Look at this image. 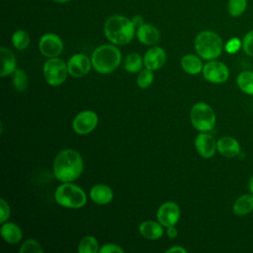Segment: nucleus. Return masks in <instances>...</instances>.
I'll return each mask as SVG.
<instances>
[{"mask_svg": "<svg viewBox=\"0 0 253 253\" xmlns=\"http://www.w3.org/2000/svg\"><path fill=\"white\" fill-rule=\"evenodd\" d=\"M82 171V157L74 149L61 150L53 160V175L61 182H72L76 180Z\"/></svg>", "mask_w": 253, "mask_h": 253, "instance_id": "obj_1", "label": "nucleus"}, {"mask_svg": "<svg viewBox=\"0 0 253 253\" xmlns=\"http://www.w3.org/2000/svg\"><path fill=\"white\" fill-rule=\"evenodd\" d=\"M135 32L132 21L122 15L109 17L104 24L106 38L114 44L125 45L131 42Z\"/></svg>", "mask_w": 253, "mask_h": 253, "instance_id": "obj_2", "label": "nucleus"}, {"mask_svg": "<svg viewBox=\"0 0 253 253\" xmlns=\"http://www.w3.org/2000/svg\"><path fill=\"white\" fill-rule=\"evenodd\" d=\"M122 60V53L112 44H102L92 53L91 62L94 69L103 74L111 73L117 69Z\"/></svg>", "mask_w": 253, "mask_h": 253, "instance_id": "obj_3", "label": "nucleus"}, {"mask_svg": "<svg viewBox=\"0 0 253 253\" xmlns=\"http://www.w3.org/2000/svg\"><path fill=\"white\" fill-rule=\"evenodd\" d=\"M194 44L197 53L207 60L217 58L223 49L221 38L212 31H203L198 34Z\"/></svg>", "mask_w": 253, "mask_h": 253, "instance_id": "obj_4", "label": "nucleus"}, {"mask_svg": "<svg viewBox=\"0 0 253 253\" xmlns=\"http://www.w3.org/2000/svg\"><path fill=\"white\" fill-rule=\"evenodd\" d=\"M54 198L58 205L68 209H80L87 202L85 192L80 187L69 182H64L58 186Z\"/></svg>", "mask_w": 253, "mask_h": 253, "instance_id": "obj_5", "label": "nucleus"}, {"mask_svg": "<svg viewBox=\"0 0 253 253\" xmlns=\"http://www.w3.org/2000/svg\"><path fill=\"white\" fill-rule=\"evenodd\" d=\"M190 119L193 126L200 131H210L215 125V114L211 106L206 103H197L193 106Z\"/></svg>", "mask_w": 253, "mask_h": 253, "instance_id": "obj_6", "label": "nucleus"}, {"mask_svg": "<svg viewBox=\"0 0 253 253\" xmlns=\"http://www.w3.org/2000/svg\"><path fill=\"white\" fill-rule=\"evenodd\" d=\"M68 74L67 64L58 57H51L44 62L43 76L45 81L51 86L61 85Z\"/></svg>", "mask_w": 253, "mask_h": 253, "instance_id": "obj_7", "label": "nucleus"}, {"mask_svg": "<svg viewBox=\"0 0 253 253\" xmlns=\"http://www.w3.org/2000/svg\"><path fill=\"white\" fill-rule=\"evenodd\" d=\"M203 76L209 82L220 84L228 79L229 70L223 62L212 59L203 67Z\"/></svg>", "mask_w": 253, "mask_h": 253, "instance_id": "obj_8", "label": "nucleus"}, {"mask_svg": "<svg viewBox=\"0 0 253 253\" xmlns=\"http://www.w3.org/2000/svg\"><path fill=\"white\" fill-rule=\"evenodd\" d=\"M39 48L42 54L45 57H57L62 52L63 42L59 36L47 33L41 38L39 42Z\"/></svg>", "mask_w": 253, "mask_h": 253, "instance_id": "obj_9", "label": "nucleus"}, {"mask_svg": "<svg viewBox=\"0 0 253 253\" xmlns=\"http://www.w3.org/2000/svg\"><path fill=\"white\" fill-rule=\"evenodd\" d=\"M98 124V116L93 111H83L76 115L73 120L72 126L78 134H88L95 129Z\"/></svg>", "mask_w": 253, "mask_h": 253, "instance_id": "obj_10", "label": "nucleus"}, {"mask_svg": "<svg viewBox=\"0 0 253 253\" xmlns=\"http://www.w3.org/2000/svg\"><path fill=\"white\" fill-rule=\"evenodd\" d=\"M156 216L163 226L175 225L180 218V208L174 202H165L159 207Z\"/></svg>", "mask_w": 253, "mask_h": 253, "instance_id": "obj_11", "label": "nucleus"}, {"mask_svg": "<svg viewBox=\"0 0 253 253\" xmlns=\"http://www.w3.org/2000/svg\"><path fill=\"white\" fill-rule=\"evenodd\" d=\"M195 147L202 157L211 158L217 150V141L211 133L202 131L195 139Z\"/></svg>", "mask_w": 253, "mask_h": 253, "instance_id": "obj_12", "label": "nucleus"}, {"mask_svg": "<svg viewBox=\"0 0 253 253\" xmlns=\"http://www.w3.org/2000/svg\"><path fill=\"white\" fill-rule=\"evenodd\" d=\"M91 65L92 62L87 55L76 53L72 55L67 62L68 73L73 77H82L90 71Z\"/></svg>", "mask_w": 253, "mask_h": 253, "instance_id": "obj_13", "label": "nucleus"}, {"mask_svg": "<svg viewBox=\"0 0 253 253\" xmlns=\"http://www.w3.org/2000/svg\"><path fill=\"white\" fill-rule=\"evenodd\" d=\"M166 62V52L160 46H153L149 48L143 56V64L145 68L150 70H157L161 68Z\"/></svg>", "mask_w": 253, "mask_h": 253, "instance_id": "obj_14", "label": "nucleus"}, {"mask_svg": "<svg viewBox=\"0 0 253 253\" xmlns=\"http://www.w3.org/2000/svg\"><path fill=\"white\" fill-rule=\"evenodd\" d=\"M217 151L224 157L233 158L240 153V144L232 136H222L217 140Z\"/></svg>", "mask_w": 253, "mask_h": 253, "instance_id": "obj_15", "label": "nucleus"}, {"mask_svg": "<svg viewBox=\"0 0 253 253\" xmlns=\"http://www.w3.org/2000/svg\"><path fill=\"white\" fill-rule=\"evenodd\" d=\"M137 40L146 45L156 43L160 39V33L158 29L151 24H142L136 29Z\"/></svg>", "mask_w": 253, "mask_h": 253, "instance_id": "obj_16", "label": "nucleus"}, {"mask_svg": "<svg viewBox=\"0 0 253 253\" xmlns=\"http://www.w3.org/2000/svg\"><path fill=\"white\" fill-rule=\"evenodd\" d=\"M114 197L112 189L103 184L95 185L90 190V198L97 205H107L112 202Z\"/></svg>", "mask_w": 253, "mask_h": 253, "instance_id": "obj_17", "label": "nucleus"}, {"mask_svg": "<svg viewBox=\"0 0 253 253\" xmlns=\"http://www.w3.org/2000/svg\"><path fill=\"white\" fill-rule=\"evenodd\" d=\"M139 233L146 239L155 240L163 235L162 224L153 220H145L139 224Z\"/></svg>", "mask_w": 253, "mask_h": 253, "instance_id": "obj_18", "label": "nucleus"}, {"mask_svg": "<svg viewBox=\"0 0 253 253\" xmlns=\"http://www.w3.org/2000/svg\"><path fill=\"white\" fill-rule=\"evenodd\" d=\"M232 211L238 216H244L253 211V195L249 193L239 196L233 203Z\"/></svg>", "mask_w": 253, "mask_h": 253, "instance_id": "obj_19", "label": "nucleus"}, {"mask_svg": "<svg viewBox=\"0 0 253 253\" xmlns=\"http://www.w3.org/2000/svg\"><path fill=\"white\" fill-rule=\"evenodd\" d=\"M0 54L2 60V67L0 71L1 77L13 74V72L16 70V57L14 53L9 48L2 46L0 48Z\"/></svg>", "mask_w": 253, "mask_h": 253, "instance_id": "obj_20", "label": "nucleus"}, {"mask_svg": "<svg viewBox=\"0 0 253 253\" xmlns=\"http://www.w3.org/2000/svg\"><path fill=\"white\" fill-rule=\"evenodd\" d=\"M2 238L11 244L18 243L23 236L21 228L14 222H4L1 226Z\"/></svg>", "mask_w": 253, "mask_h": 253, "instance_id": "obj_21", "label": "nucleus"}, {"mask_svg": "<svg viewBox=\"0 0 253 253\" xmlns=\"http://www.w3.org/2000/svg\"><path fill=\"white\" fill-rule=\"evenodd\" d=\"M181 66L188 74H198L203 71V62L195 54H186L181 59Z\"/></svg>", "mask_w": 253, "mask_h": 253, "instance_id": "obj_22", "label": "nucleus"}, {"mask_svg": "<svg viewBox=\"0 0 253 253\" xmlns=\"http://www.w3.org/2000/svg\"><path fill=\"white\" fill-rule=\"evenodd\" d=\"M236 83L243 93L253 95V71H243L239 73Z\"/></svg>", "mask_w": 253, "mask_h": 253, "instance_id": "obj_23", "label": "nucleus"}, {"mask_svg": "<svg viewBox=\"0 0 253 253\" xmlns=\"http://www.w3.org/2000/svg\"><path fill=\"white\" fill-rule=\"evenodd\" d=\"M79 253H96L99 252V244L97 239L92 235L84 236L78 245Z\"/></svg>", "mask_w": 253, "mask_h": 253, "instance_id": "obj_24", "label": "nucleus"}, {"mask_svg": "<svg viewBox=\"0 0 253 253\" xmlns=\"http://www.w3.org/2000/svg\"><path fill=\"white\" fill-rule=\"evenodd\" d=\"M142 63H143V60L141 56L136 52H132L126 56V62H125V68L126 69V71L130 73L139 72L141 70Z\"/></svg>", "mask_w": 253, "mask_h": 253, "instance_id": "obj_25", "label": "nucleus"}, {"mask_svg": "<svg viewBox=\"0 0 253 253\" xmlns=\"http://www.w3.org/2000/svg\"><path fill=\"white\" fill-rule=\"evenodd\" d=\"M30 41L29 34L24 30H18L12 35V43L19 50L26 49L30 44Z\"/></svg>", "mask_w": 253, "mask_h": 253, "instance_id": "obj_26", "label": "nucleus"}, {"mask_svg": "<svg viewBox=\"0 0 253 253\" xmlns=\"http://www.w3.org/2000/svg\"><path fill=\"white\" fill-rule=\"evenodd\" d=\"M12 83L14 88L17 91H20V92L25 91L28 88V83H29L27 73L23 69H16L13 72Z\"/></svg>", "mask_w": 253, "mask_h": 253, "instance_id": "obj_27", "label": "nucleus"}, {"mask_svg": "<svg viewBox=\"0 0 253 253\" xmlns=\"http://www.w3.org/2000/svg\"><path fill=\"white\" fill-rule=\"evenodd\" d=\"M247 7V0H228L227 11L231 17L242 15Z\"/></svg>", "mask_w": 253, "mask_h": 253, "instance_id": "obj_28", "label": "nucleus"}, {"mask_svg": "<svg viewBox=\"0 0 253 253\" xmlns=\"http://www.w3.org/2000/svg\"><path fill=\"white\" fill-rule=\"evenodd\" d=\"M153 79H154V75L152 70L148 68L142 69L139 71L137 75V85L141 89H146L152 84Z\"/></svg>", "mask_w": 253, "mask_h": 253, "instance_id": "obj_29", "label": "nucleus"}, {"mask_svg": "<svg viewBox=\"0 0 253 253\" xmlns=\"http://www.w3.org/2000/svg\"><path fill=\"white\" fill-rule=\"evenodd\" d=\"M42 252H43V249L42 248L41 244L34 239L26 240L20 247V253H42Z\"/></svg>", "mask_w": 253, "mask_h": 253, "instance_id": "obj_30", "label": "nucleus"}, {"mask_svg": "<svg viewBox=\"0 0 253 253\" xmlns=\"http://www.w3.org/2000/svg\"><path fill=\"white\" fill-rule=\"evenodd\" d=\"M242 48L247 55L253 57V30L244 36L242 40Z\"/></svg>", "mask_w": 253, "mask_h": 253, "instance_id": "obj_31", "label": "nucleus"}, {"mask_svg": "<svg viewBox=\"0 0 253 253\" xmlns=\"http://www.w3.org/2000/svg\"><path fill=\"white\" fill-rule=\"evenodd\" d=\"M241 46H242V42L238 38H232L229 41H227L224 48H225L226 52L232 54V53L237 52Z\"/></svg>", "mask_w": 253, "mask_h": 253, "instance_id": "obj_32", "label": "nucleus"}, {"mask_svg": "<svg viewBox=\"0 0 253 253\" xmlns=\"http://www.w3.org/2000/svg\"><path fill=\"white\" fill-rule=\"evenodd\" d=\"M10 207L4 199H0V222L4 223L10 216Z\"/></svg>", "mask_w": 253, "mask_h": 253, "instance_id": "obj_33", "label": "nucleus"}, {"mask_svg": "<svg viewBox=\"0 0 253 253\" xmlns=\"http://www.w3.org/2000/svg\"><path fill=\"white\" fill-rule=\"evenodd\" d=\"M100 253H113V252H118V253H124V249L122 247H120L117 244H113V243H108L105 244L103 247H101L99 249Z\"/></svg>", "mask_w": 253, "mask_h": 253, "instance_id": "obj_34", "label": "nucleus"}, {"mask_svg": "<svg viewBox=\"0 0 253 253\" xmlns=\"http://www.w3.org/2000/svg\"><path fill=\"white\" fill-rule=\"evenodd\" d=\"M167 235L170 238H175L178 235V231L175 228V225H171L167 227Z\"/></svg>", "mask_w": 253, "mask_h": 253, "instance_id": "obj_35", "label": "nucleus"}, {"mask_svg": "<svg viewBox=\"0 0 253 253\" xmlns=\"http://www.w3.org/2000/svg\"><path fill=\"white\" fill-rule=\"evenodd\" d=\"M131 21H132V23H133V25H134V27L137 29L139 26H141L142 24H144L143 23V18L141 17V16H139V15H137V16H134L132 19H131Z\"/></svg>", "mask_w": 253, "mask_h": 253, "instance_id": "obj_36", "label": "nucleus"}, {"mask_svg": "<svg viewBox=\"0 0 253 253\" xmlns=\"http://www.w3.org/2000/svg\"><path fill=\"white\" fill-rule=\"evenodd\" d=\"M167 253H171V252H179V253H186L187 250L185 248H183L182 246H174V247H171L169 249L166 250Z\"/></svg>", "mask_w": 253, "mask_h": 253, "instance_id": "obj_37", "label": "nucleus"}, {"mask_svg": "<svg viewBox=\"0 0 253 253\" xmlns=\"http://www.w3.org/2000/svg\"><path fill=\"white\" fill-rule=\"evenodd\" d=\"M248 187H249V191H250V193L253 195V175L250 177V180H249V185H248Z\"/></svg>", "mask_w": 253, "mask_h": 253, "instance_id": "obj_38", "label": "nucleus"}, {"mask_svg": "<svg viewBox=\"0 0 253 253\" xmlns=\"http://www.w3.org/2000/svg\"><path fill=\"white\" fill-rule=\"evenodd\" d=\"M52 1L55 2V3H58V4H64V3H67V2H69L71 0H52Z\"/></svg>", "mask_w": 253, "mask_h": 253, "instance_id": "obj_39", "label": "nucleus"}]
</instances>
